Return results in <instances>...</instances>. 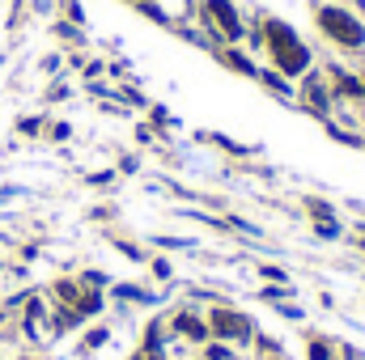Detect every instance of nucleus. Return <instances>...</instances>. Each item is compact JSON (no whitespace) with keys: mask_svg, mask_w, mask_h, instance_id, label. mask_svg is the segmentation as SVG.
Here are the masks:
<instances>
[{"mask_svg":"<svg viewBox=\"0 0 365 360\" xmlns=\"http://www.w3.org/2000/svg\"><path fill=\"white\" fill-rule=\"evenodd\" d=\"M264 43H268V51H272V64H276L280 77H302V73L310 68V47L293 34V26L268 17V21H264Z\"/></svg>","mask_w":365,"mask_h":360,"instance_id":"nucleus-1","label":"nucleus"},{"mask_svg":"<svg viewBox=\"0 0 365 360\" xmlns=\"http://www.w3.org/2000/svg\"><path fill=\"white\" fill-rule=\"evenodd\" d=\"M319 30H323L331 43L349 47V51H357L365 43V26L349 13V9H336V4H323V9H319Z\"/></svg>","mask_w":365,"mask_h":360,"instance_id":"nucleus-2","label":"nucleus"},{"mask_svg":"<svg viewBox=\"0 0 365 360\" xmlns=\"http://www.w3.org/2000/svg\"><path fill=\"white\" fill-rule=\"evenodd\" d=\"M204 17L230 38V43H238L242 38V17H238V9L230 4V0H204Z\"/></svg>","mask_w":365,"mask_h":360,"instance_id":"nucleus-3","label":"nucleus"},{"mask_svg":"<svg viewBox=\"0 0 365 360\" xmlns=\"http://www.w3.org/2000/svg\"><path fill=\"white\" fill-rule=\"evenodd\" d=\"M208 331H217L221 339H251V322L242 314H234V309H212Z\"/></svg>","mask_w":365,"mask_h":360,"instance_id":"nucleus-4","label":"nucleus"},{"mask_svg":"<svg viewBox=\"0 0 365 360\" xmlns=\"http://www.w3.org/2000/svg\"><path fill=\"white\" fill-rule=\"evenodd\" d=\"M302 93H306V102H310V110H314V115H327V90H323V81H319V77H306Z\"/></svg>","mask_w":365,"mask_h":360,"instance_id":"nucleus-5","label":"nucleus"},{"mask_svg":"<svg viewBox=\"0 0 365 360\" xmlns=\"http://www.w3.org/2000/svg\"><path fill=\"white\" fill-rule=\"evenodd\" d=\"M331 85L344 93V97H365V90H361V81L353 77V73H344V68H331Z\"/></svg>","mask_w":365,"mask_h":360,"instance_id":"nucleus-6","label":"nucleus"},{"mask_svg":"<svg viewBox=\"0 0 365 360\" xmlns=\"http://www.w3.org/2000/svg\"><path fill=\"white\" fill-rule=\"evenodd\" d=\"M175 327H179L182 335H191V339H204V335H208V322H200V318H191V314H179Z\"/></svg>","mask_w":365,"mask_h":360,"instance_id":"nucleus-7","label":"nucleus"},{"mask_svg":"<svg viewBox=\"0 0 365 360\" xmlns=\"http://www.w3.org/2000/svg\"><path fill=\"white\" fill-rule=\"evenodd\" d=\"M221 60H225L230 68H238V73H247V77H255V68H251V60H247L242 51H221Z\"/></svg>","mask_w":365,"mask_h":360,"instance_id":"nucleus-8","label":"nucleus"},{"mask_svg":"<svg viewBox=\"0 0 365 360\" xmlns=\"http://www.w3.org/2000/svg\"><path fill=\"white\" fill-rule=\"evenodd\" d=\"M264 85H268L272 93H280V97H289V85L280 81V73H264Z\"/></svg>","mask_w":365,"mask_h":360,"instance_id":"nucleus-9","label":"nucleus"},{"mask_svg":"<svg viewBox=\"0 0 365 360\" xmlns=\"http://www.w3.org/2000/svg\"><path fill=\"white\" fill-rule=\"evenodd\" d=\"M56 292H60L64 301H77V288H73V284H56Z\"/></svg>","mask_w":365,"mask_h":360,"instance_id":"nucleus-10","label":"nucleus"},{"mask_svg":"<svg viewBox=\"0 0 365 360\" xmlns=\"http://www.w3.org/2000/svg\"><path fill=\"white\" fill-rule=\"evenodd\" d=\"M310 360H327V344H314L310 348Z\"/></svg>","mask_w":365,"mask_h":360,"instance_id":"nucleus-11","label":"nucleus"},{"mask_svg":"<svg viewBox=\"0 0 365 360\" xmlns=\"http://www.w3.org/2000/svg\"><path fill=\"white\" fill-rule=\"evenodd\" d=\"M208 360H230V352L225 348H208Z\"/></svg>","mask_w":365,"mask_h":360,"instance_id":"nucleus-12","label":"nucleus"},{"mask_svg":"<svg viewBox=\"0 0 365 360\" xmlns=\"http://www.w3.org/2000/svg\"><path fill=\"white\" fill-rule=\"evenodd\" d=\"M361 90H365V77H361Z\"/></svg>","mask_w":365,"mask_h":360,"instance_id":"nucleus-13","label":"nucleus"},{"mask_svg":"<svg viewBox=\"0 0 365 360\" xmlns=\"http://www.w3.org/2000/svg\"><path fill=\"white\" fill-rule=\"evenodd\" d=\"M136 360H145V356H136Z\"/></svg>","mask_w":365,"mask_h":360,"instance_id":"nucleus-14","label":"nucleus"},{"mask_svg":"<svg viewBox=\"0 0 365 360\" xmlns=\"http://www.w3.org/2000/svg\"><path fill=\"white\" fill-rule=\"evenodd\" d=\"M136 4H140V0H136Z\"/></svg>","mask_w":365,"mask_h":360,"instance_id":"nucleus-15","label":"nucleus"}]
</instances>
